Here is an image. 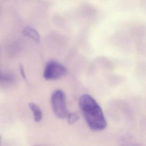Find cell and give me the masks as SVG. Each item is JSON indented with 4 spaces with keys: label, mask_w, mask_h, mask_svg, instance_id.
I'll return each mask as SVG.
<instances>
[{
    "label": "cell",
    "mask_w": 146,
    "mask_h": 146,
    "mask_svg": "<svg viewBox=\"0 0 146 146\" xmlns=\"http://www.w3.org/2000/svg\"><path fill=\"white\" fill-rule=\"evenodd\" d=\"M79 106L89 127L94 131H100L107 126V122L102 109L96 101L89 95L80 97Z\"/></svg>",
    "instance_id": "cell-1"
},
{
    "label": "cell",
    "mask_w": 146,
    "mask_h": 146,
    "mask_svg": "<svg viewBox=\"0 0 146 146\" xmlns=\"http://www.w3.org/2000/svg\"><path fill=\"white\" fill-rule=\"evenodd\" d=\"M51 104L54 114L59 118H67L68 112L64 93L60 90H55L51 96Z\"/></svg>",
    "instance_id": "cell-2"
},
{
    "label": "cell",
    "mask_w": 146,
    "mask_h": 146,
    "mask_svg": "<svg viewBox=\"0 0 146 146\" xmlns=\"http://www.w3.org/2000/svg\"><path fill=\"white\" fill-rule=\"evenodd\" d=\"M67 70L61 64L55 61H50L46 65L43 77L47 80H56L66 74Z\"/></svg>",
    "instance_id": "cell-3"
},
{
    "label": "cell",
    "mask_w": 146,
    "mask_h": 146,
    "mask_svg": "<svg viewBox=\"0 0 146 146\" xmlns=\"http://www.w3.org/2000/svg\"><path fill=\"white\" fill-rule=\"evenodd\" d=\"M29 106L33 112L35 121L40 122L42 118V113L39 106L32 102L30 103Z\"/></svg>",
    "instance_id": "cell-4"
},
{
    "label": "cell",
    "mask_w": 146,
    "mask_h": 146,
    "mask_svg": "<svg viewBox=\"0 0 146 146\" xmlns=\"http://www.w3.org/2000/svg\"><path fill=\"white\" fill-rule=\"evenodd\" d=\"M68 123L70 124H72L76 123L78 119L77 114L75 113H69L67 117Z\"/></svg>",
    "instance_id": "cell-5"
},
{
    "label": "cell",
    "mask_w": 146,
    "mask_h": 146,
    "mask_svg": "<svg viewBox=\"0 0 146 146\" xmlns=\"http://www.w3.org/2000/svg\"><path fill=\"white\" fill-rule=\"evenodd\" d=\"M25 32H26L27 35L28 34L29 35L31 36L32 38H33V39H36V40L39 39L38 34L33 30L31 29H27Z\"/></svg>",
    "instance_id": "cell-6"
},
{
    "label": "cell",
    "mask_w": 146,
    "mask_h": 146,
    "mask_svg": "<svg viewBox=\"0 0 146 146\" xmlns=\"http://www.w3.org/2000/svg\"><path fill=\"white\" fill-rule=\"evenodd\" d=\"M13 80V78L11 76L5 75V74H1V81H4L5 82H11Z\"/></svg>",
    "instance_id": "cell-7"
},
{
    "label": "cell",
    "mask_w": 146,
    "mask_h": 146,
    "mask_svg": "<svg viewBox=\"0 0 146 146\" xmlns=\"http://www.w3.org/2000/svg\"><path fill=\"white\" fill-rule=\"evenodd\" d=\"M19 70H20V73H21L24 79H26V77L25 72L23 66L22 65H20V66H19Z\"/></svg>",
    "instance_id": "cell-8"
}]
</instances>
